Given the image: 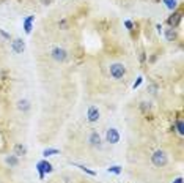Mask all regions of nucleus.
I'll use <instances>...</instances> for the list:
<instances>
[{
  "mask_svg": "<svg viewBox=\"0 0 184 183\" xmlns=\"http://www.w3.org/2000/svg\"><path fill=\"white\" fill-rule=\"evenodd\" d=\"M168 158H167V153L164 150H156L153 155H151V163L156 166V167H164L167 164Z\"/></svg>",
  "mask_w": 184,
  "mask_h": 183,
  "instance_id": "nucleus-1",
  "label": "nucleus"
},
{
  "mask_svg": "<svg viewBox=\"0 0 184 183\" xmlns=\"http://www.w3.org/2000/svg\"><path fill=\"white\" fill-rule=\"evenodd\" d=\"M109 71H110V76H112L114 79H123L124 74H126V68H124L123 63H112Z\"/></svg>",
  "mask_w": 184,
  "mask_h": 183,
  "instance_id": "nucleus-2",
  "label": "nucleus"
},
{
  "mask_svg": "<svg viewBox=\"0 0 184 183\" xmlns=\"http://www.w3.org/2000/svg\"><path fill=\"white\" fill-rule=\"evenodd\" d=\"M105 139L110 144H118L120 142V133L115 128H109L107 133H105Z\"/></svg>",
  "mask_w": 184,
  "mask_h": 183,
  "instance_id": "nucleus-3",
  "label": "nucleus"
},
{
  "mask_svg": "<svg viewBox=\"0 0 184 183\" xmlns=\"http://www.w3.org/2000/svg\"><path fill=\"white\" fill-rule=\"evenodd\" d=\"M66 57H68V52L63 48H54L52 49V59L55 62H65Z\"/></svg>",
  "mask_w": 184,
  "mask_h": 183,
  "instance_id": "nucleus-4",
  "label": "nucleus"
},
{
  "mask_svg": "<svg viewBox=\"0 0 184 183\" xmlns=\"http://www.w3.org/2000/svg\"><path fill=\"white\" fill-rule=\"evenodd\" d=\"M36 169H38V172H40V177L44 178V174L52 172V164L47 163V161H40L38 164H36Z\"/></svg>",
  "mask_w": 184,
  "mask_h": 183,
  "instance_id": "nucleus-5",
  "label": "nucleus"
},
{
  "mask_svg": "<svg viewBox=\"0 0 184 183\" xmlns=\"http://www.w3.org/2000/svg\"><path fill=\"white\" fill-rule=\"evenodd\" d=\"M87 117H88V122L94 123V122L99 120L101 112H99V109H98L96 106H90V107H88V112H87Z\"/></svg>",
  "mask_w": 184,
  "mask_h": 183,
  "instance_id": "nucleus-6",
  "label": "nucleus"
},
{
  "mask_svg": "<svg viewBox=\"0 0 184 183\" xmlns=\"http://www.w3.org/2000/svg\"><path fill=\"white\" fill-rule=\"evenodd\" d=\"M11 49H13L14 54H22L24 49H25V44H24V41H22L21 38H16V39H13V43H11Z\"/></svg>",
  "mask_w": 184,
  "mask_h": 183,
  "instance_id": "nucleus-7",
  "label": "nucleus"
},
{
  "mask_svg": "<svg viewBox=\"0 0 184 183\" xmlns=\"http://www.w3.org/2000/svg\"><path fill=\"white\" fill-rule=\"evenodd\" d=\"M88 142H90L93 147H101V136H99L96 131H93V133L90 134V137H88Z\"/></svg>",
  "mask_w": 184,
  "mask_h": 183,
  "instance_id": "nucleus-8",
  "label": "nucleus"
},
{
  "mask_svg": "<svg viewBox=\"0 0 184 183\" xmlns=\"http://www.w3.org/2000/svg\"><path fill=\"white\" fill-rule=\"evenodd\" d=\"M33 21H35V16H28L27 19H24V29H25V33H30L31 29H33Z\"/></svg>",
  "mask_w": 184,
  "mask_h": 183,
  "instance_id": "nucleus-9",
  "label": "nucleus"
},
{
  "mask_svg": "<svg viewBox=\"0 0 184 183\" xmlns=\"http://www.w3.org/2000/svg\"><path fill=\"white\" fill-rule=\"evenodd\" d=\"M25 153H27L25 145H22V144H16V145H14V155H16V156H24Z\"/></svg>",
  "mask_w": 184,
  "mask_h": 183,
  "instance_id": "nucleus-10",
  "label": "nucleus"
},
{
  "mask_svg": "<svg viewBox=\"0 0 184 183\" xmlns=\"http://www.w3.org/2000/svg\"><path fill=\"white\" fill-rule=\"evenodd\" d=\"M17 109L19 111H28L30 109V103L27 100H19L17 101Z\"/></svg>",
  "mask_w": 184,
  "mask_h": 183,
  "instance_id": "nucleus-11",
  "label": "nucleus"
},
{
  "mask_svg": "<svg viewBox=\"0 0 184 183\" xmlns=\"http://www.w3.org/2000/svg\"><path fill=\"white\" fill-rule=\"evenodd\" d=\"M7 164H10V166H13V167H16L17 164H19V161H17V156L16 155H10V156H7Z\"/></svg>",
  "mask_w": 184,
  "mask_h": 183,
  "instance_id": "nucleus-12",
  "label": "nucleus"
},
{
  "mask_svg": "<svg viewBox=\"0 0 184 183\" xmlns=\"http://www.w3.org/2000/svg\"><path fill=\"white\" fill-rule=\"evenodd\" d=\"M43 155H44V156H52V155H60V150H57V149H46V150L43 152Z\"/></svg>",
  "mask_w": 184,
  "mask_h": 183,
  "instance_id": "nucleus-13",
  "label": "nucleus"
},
{
  "mask_svg": "<svg viewBox=\"0 0 184 183\" xmlns=\"http://www.w3.org/2000/svg\"><path fill=\"white\" fill-rule=\"evenodd\" d=\"M165 36H167V39H168V41H173V39L176 38V33H175V30H173V29H168V30L165 32Z\"/></svg>",
  "mask_w": 184,
  "mask_h": 183,
  "instance_id": "nucleus-14",
  "label": "nucleus"
},
{
  "mask_svg": "<svg viewBox=\"0 0 184 183\" xmlns=\"http://www.w3.org/2000/svg\"><path fill=\"white\" fill-rule=\"evenodd\" d=\"M164 3L168 10H175L176 8V0H164Z\"/></svg>",
  "mask_w": 184,
  "mask_h": 183,
  "instance_id": "nucleus-15",
  "label": "nucleus"
},
{
  "mask_svg": "<svg viewBox=\"0 0 184 183\" xmlns=\"http://www.w3.org/2000/svg\"><path fill=\"white\" fill-rule=\"evenodd\" d=\"M176 126H178V133L179 134H184V122L182 120H178L176 122Z\"/></svg>",
  "mask_w": 184,
  "mask_h": 183,
  "instance_id": "nucleus-16",
  "label": "nucleus"
},
{
  "mask_svg": "<svg viewBox=\"0 0 184 183\" xmlns=\"http://www.w3.org/2000/svg\"><path fill=\"white\" fill-rule=\"evenodd\" d=\"M109 172H114V174H120V172H121V167H120V166H112V167H109Z\"/></svg>",
  "mask_w": 184,
  "mask_h": 183,
  "instance_id": "nucleus-17",
  "label": "nucleus"
},
{
  "mask_svg": "<svg viewBox=\"0 0 184 183\" xmlns=\"http://www.w3.org/2000/svg\"><path fill=\"white\" fill-rule=\"evenodd\" d=\"M77 167H80L82 170H85V172H87V174H90V175H96V174H94L93 170H90V169H87L85 166H80V164H77Z\"/></svg>",
  "mask_w": 184,
  "mask_h": 183,
  "instance_id": "nucleus-18",
  "label": "nucleus"
},
{
  "mask_svg": "<svg viewBox=\"0 0 184 183\" xmlns=\"http://www.w3.org/2000/svg\"><path fill=\"white\" fill-rule=\"evenodd\" d=\"M0 35H2V36H3L5 39H10V35H8V33H7L5 30H2V29H0Z\"/></svg>",
  "mask_w": 184,
  "mask_h": 183,
  "instance_id": "nucleus-19",
  "label": "nucleus"
},
{
  "mask_svg": "<svg viewBox=\"0 0 184 183\" xmlns=\"http://www.w3.org/2000/svg\"><path fill=\"white\" fill-rule=\"evenodd\" d=\"M142 81H143V79H142V77H137V81H135V82H134V88H137V87H138V85H140V84H142Z\"/></svg>",
  "mask_w": 184,
  "mask_h": 183,
  "instance_id": "nucleus-20",
  "label": "nucleus"
},
{
  "mask_svg": "<svg viewBox=\"0 0 184 183\" xmlns=\"http://www.w3.org/2000/svg\"><path fill=\"white\" fill-rule=\"evenodd\" d=\"M124 25H126V27H128L129 30L132 29V22H131V21H126V22H124Z\"/></svg>",
  "mask_w": 184,
  "mask_h": 183,
  "instance_id": "nucleus-21",
  "label": "nucleus"
},
{
  "mask_svg": "<svg viewBox=\"0 0 184 183\" xmlns=\"http://www.w3.org/2000/svg\"><path fill=\"white\" fill-rule=\"evenodd\" d=\"M150 90H151V93H156V90H157V87H156V85H151V87H150Z\"/></svg>",
  "mask_w": 184,
  "mask_h": 183,
  "instance_id": "nucleus-22",
  "label": "nucleus"
},
{
  "mask_svg": "<svg viewBox=\"0 0 184 183\" xmlns=\"http://www.w3.org/2000/svg\"><path fill=\"white\" fill-rule=\"evenodd\" d=\"M173 183H182V178H181V177H178V178H176Z\"/></svg>",
  "mask_w": 184,
  "mask_h": 183,
  "instance_id": "nucleus-23",
  "label": "nucleus"
},
{
  "mask_svg": "<svg viewBox=\"0 0 184 183\" xmlns=\"http://www.w3.org/2000/svg\"><path fill=\"white\" fill-rule=\"evenodd\" d=\"M49 2H51V0H43V3H44V5H49Z\"/></svg>",
  "mask_w": 184,
  "mask_h": 183,
  "instance_id": "nucleus-24",
  "label": "nucleus"
}]
</instances>
